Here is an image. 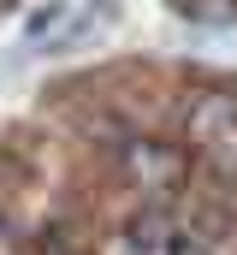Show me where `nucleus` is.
Instances as JSON below:
<instances>
[{
    "label": "nucleus",
    "mask_w": 237,
    "mask_h": 255,
    "mask_svg": "<svg viewBox=\"0 0 237 255\" xmlns=\"http://www.w3.org/2000/svg\"><path fill=\"white\" fill-rule=\"evenodd\" d=\"M118 160H124V172H130L136 184H148V190H172V184H184V172H190L184 148H178V142H160V136H124Z\"/></svg>",
    "instance_id": "obj_1"
},
{
    "label": "nucleus",
    "mask_w": 237,
    "mask_h": 255,
    "mask_svg": "<svg viewBox=\"0 0 237 255\" xmlns=\"http://www.w3.org/2000/svg\"><path fill=\"white\" fill-rule=\"evenodd\" d=\"M237 130V89H202L184 107V136L190 142H226Z\"/></svg>",
    "instance_id": "obj_2"
},
{
    "label": "nucleus",
    "mask_w": 237,
    "mask_h": 255,
    "mask_svg": "<svg viewBox=\"0 0 237 255\" xmlns=\"http://www.w3.org/2000/svg\"><path fill=\"white\" fill-rule=\"evenodd\" d=\"M124 232H130L136 244H154V250H160V244L178 232V214L166 208V202H142V208L130 214V226H124Z\"/></svg>",
    "instance_id": "obj_3"
},
{
    "label": "nucleus",
    "mask_w": 237,
    "mask_h": 255,
    "mask_svg": "<svg viewBox=\"0 0 237 255\" xmlns=\"http://www.w3.org/2000/svg\"><path fill=\"white\" fill-rule=\"evenodd\" d=\"M184 12L202 18V24H226V18H237V0H190Z\"/></svg>",
    "instance_id": "obj_4"
},
{
    "label": "nucleus",
    "mask_w": 237,
    "mask_h": 255,
    "mask_svg": "<svg viewBox=\"0 0 237 255\" xmlns=\"http://www.w3.org/2000/svg\"><path fill=\"white\" fill-rule=\"evenodd\" d=\"M166 255H220V244H202V238H190V232H172V238H166Z\"/></svg>",
    "instance_id": "obj_5"
},
{
    "label": "nucleus",
    "mask_w": 237,
    "mask_h": 255,
    "mask_svg": "<svg viewBox=\"0 0 237 255\" xmlns=\"http://www.w3.org/2000/svg\"><path fill=\"white\" fill-rule=\"evenodd\" d=\"M107 255H154V244H136L130 232H118L113 244H107Z\"/></svg>",
    "instance_id": "obj_6"
},
{
    "label": "nucleus",
    "mask_w": 237,
    "mask_h": 255,
    "mask_svg": "<svg viewBox=\"0 0 237 255\" xmlns=\"http://www.w3.org/2000/svg\"><path fill=\"white\" fill-rule=\"evenodd\" d=\"M59 18H65V6H48V12H36V18H30V36H42V30H48V24H59Z\"/></svg>",
    "instance_id": "obj_7"
},
{
    "label": "nucleus",
    "mask_w": 237,
    "mask_h": 255,
    "mask_svg": "<svg viewBox=\"0 0 237 255\" xmlns=\"http://www.w3.org/2000/svg\"><path fill=\"white\" fill-rule=\"evenodd\" d=\"M6 6H12V0H0V12H6Z\"/></svg>",
    "instance_id": "obj_8"
}]
</instances>
